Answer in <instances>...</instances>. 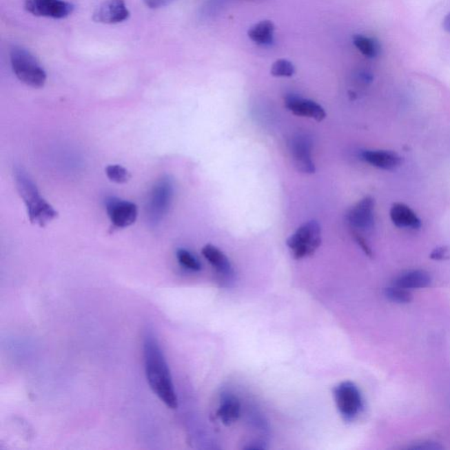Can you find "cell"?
Wrapping results in <instances>:
<instances>
[{"label":"cell","mask_w":450,"mask_h":450,"mask_svg":"<svg viewBox=\"0 0 450 450\" xmlns=\"http://www.w3.org/2000/svg\"><path fill=\"white\" fill-rule=\"evenodd\" d=\"M10 63L17 79L25 85L41 88L45 85L47 74L36 57L22 46H14L10 50Z\"/></svg>","instance_id":"3957f363"},{"label":"cell","mask_w":450,"mask_h":450,"mask_svg":"<svg viewBox=\"0 0 450 450\" xmlns=\"http://www.w3.org/2000/svg\"><path fill=\"white\" fill-rule=\"evenodd\" d=\"M411 449H420V450H421V449H423V450H433V449H442V447L439 446L436 442H427L419 443V444H418V445H415L413 447H411Z\"/></svg>","instance_id":"4316f807"},{"label":"cell","mask_w":450,"mask_h":450,"mask_svg":"<svg viewBox=\"0 0 450 450\" xmlns=\"http://www.w3.org/2000/svg\"><path fill=\"white\" fill-rule=\"evenodd\" d=\"M353 43L362 55L369 57V59H373L378 55V43L372 38L362 36V34H356L353 38Z\"/></svg>","instance_id":"d6986e66"},{"label":"cell","mask_w":450,"mask_h":450,"mask_svg":"<svg viewBox=\"0 0 450 450\" xmlns=\"http://www.w3.org/2000/svg\"><path fill=\"white\" fill-rule=\"evenodd\" d=\"M274 25L271 21H263L249 30L248 37L258 45H269L274 41Z\"/></svg>","instance_id":"ac0fdd59"},{"label":"cell","mask_w":450,"mask_h":450,"mask_svg":"<svg viewBox=\"0 0 450 450\" xmlns=\"http://www.w3.org/2000/svg\"><path fill=\"white\" fill-rule=\"evenodd\" d=\"M106 209L112 225L114 228L124 229L129 227L136 222L137 218V207L135 203L127 201L118 199L116 197L108 198L106 201Z\"/></svg>","instance_id":"ba28073f"},{"label":"cell","mask_w":450,"mask_h":450,"mask_svg":"<svg viewBox=\"0 0 450 450\" xmlns=\"http://www.w3.org/2000/svg\"><path fill=\"white\" fill-rule=\"evenodd\" d=\"M289 146L294 164L298 170L304 174H314L316 168L311 158V140L305 136H296L292 139Z\"/></svg>","instance_id":"8fae6325"},{"label":"cell","mask_w":450,"mask_h":450,"mask_svg":"<svg viewBox=\"0 0 450 450\" xmlns=\"http://www.w3.org/2000/svg\"><path fill=\"white\" fill-rule=\"evenodd\" d=\"M375 202L372 197L367 196L353 207L347 215L349 225L354 229L369 231L375 225Z\"/></svg>","instance_id":"30bf717a"},{"label":"cell","mask_w":450,"mask_h":450,"mask_svg":"<svg viewBox=\"0 0 450 450\" xmlns=\"http://www.w3.org/2000/svg\"><path fill=\"white\" fill-rule=\"evenodd\" d=\"M295 67L292 62L286 59H279L271 67V74L274 76H285L289 78L295 74Z\"/></svg>","instance_id":"603a6c76"},{"label":"cell","mask_w":450,"mask_h":450,"mask_svg":"<svg viewBox=\"0 0 450 450\" xmlns=\"http://www.w3.org/2000/svg\"><path fill=\"white\" fill-rule=\"evenodd\" d=\"M338 410L346 420H354L362 411L363 401L360 389L353 382L345 381L334 389Z\"/></svg>","instance_id":"5b68a950"},{"label":"cell","mask_w":450,"mask_h":450,"mask_svg":"<svg viewBox=\"0 0 450 450\" xmlns=\"http://www.w3.org/2000/svg\"><path fill=\"white\" fill-rule=\"evenodd\" d=\"M174 197V185L168 177L162 178L152 191L148 205L149 219L158 225L167 215Z\"/></svg>","instance_id":"8992f818"},{"label":"cell","mask_w":450,"mask_h":450,"mask_svg":"<svg viewBox=\"0 0 450 450\" xmlns=\"http://www.w3.org/2000/svg\"><path fill=\"white\" fill-rule=\"evenodd\" d=\"M391 221L398 228L418 229L420 228L421 221L416 214L404 203H394L391 206Z\"/></svg>","instance_id":"4fadbf2b"},{"label":"cell","mask_w":450,"mask_h":450,"mask_svg":"<svg viewBox=\"0 0 450 450\" xmlns=\"http://www.w3.org/2000/svg\"><path fill=\"white\" fill-rule=\"evenodd\" d=\"M25 11L37 17L61 20L71 15L74 6L65 0H25Z\"/></svg>","instance_id":"52a82bcc"},{"label":"cell","mask_w":450,"mask_h":450,"mask_svg":"<svg viewBox=\"0 0 450 450\" xmlns=\"http://www.w3.org/2000/svg\"><path fill=\"white\" fill-rule=\"evenodd\" d=\"M354 238H356L357 243H358L360 247H362V250L365 251V253L367 255H368V256L371 257L372 252L371 250H370L368 244L366 243L365 238L360 237V235H359L358 233L356 232L354 233Z\"/></svg>","instance_id":"d4e9b609"},{"label":"cell","mask_w":450,"mask_h":450,"mask_svg":"<svg viewBox=\"0 0 450 450\" xmlns=\"http://www.w3.org/2000/svg\"><path fill=\"white\" fill-rule=\"evenodd\" d=\"M449 249L447 247H440L435 249L431 253L430 258L435 260H444L449 258Z\"/></svg>","instance_id":"cb8c5ba5"},{"label":"cell","mask_w":450,"mask_h":450,"mask_svg":"<svg viewBox=\"0 0 450 450\" xmlns=\"http://www.w3.org/2000/svg\"><path fill=\"white\" fill-rule=\"evenodd\" d=\"M143 358L150 388L168 408L176 409L178 400L167 360L154 334L147 333L143 342Z\"/></svg>","instance_id":"6da1fadb"},{"label":"cell","mask_w":450,"mask_h":450,"mask_svg":"<svg viewBox=\"0 0 450 450\" xmlns=\"http://www.w3.org/2000/svg\"><path fill=\"white\" fill-rule=\"evenodd\" d=\"M130 16L125 0H105L94 11L92 20L98 23L114 25L126 21Z\"/></svg>","instance_id":"9c48e42d"},{"label":"cell","mask_w":450,"mask_h":450,"mask_svg":"<svg viewBox=\"0 0 450 450\" xmlns=\"http://www.w3.org/2000/svg\"><path fill=\"white\" fill-rule=\"evenodd\" d=\"M321 245V227L317 221L304 223L287 239V245L296 260L311 256Z\"/></svg>","instance_id":"277c9868"},{"label":"cell","mask_w":450,"mask_h":450,"mask_svg":"<svg viewBox=\"0 0 450 450\" xmlns=\"http://www.w3.org/2000/svg\"><path fill=\"white\" fill-rule=\"evenodd\" d=\"M285 105L290 112L298 116L311 118L317 122H322L327 117V114L320 105L307 99L289 95L286 98Z\"/></svg>","instance_id":"7c38bea8"},{"label":"cell","mask_w":450,"mask_h":450,"mask_svg":"<svg viewBox=\"0 0 450 450\" xmlns=\"http://www.w3.org/2000/svg\"><path fill=\"white\" fill-rule=\"evenodd\" d=\"M14 178L19 194L27 207L28 216L31 223L44 227L57 218L59 213L41 196L37 185L34 183L24 169L15 168Z\"/></svg>","instance_id":"7a4b0ae2"},{"label":"cell","mask_w":450,"mask_h":450,"mask_svg":"<svg viewBox=\"0 0 450 450\" xmlns=\"http://www.w3.org/2000/svg\"><path fill=\"white\" fill-rule=\"evenodd\" d=\"M385 295L389 301L397 304H408L413 300V296L409 290L395 285L386 288Z\"/></svg>","instance_id":"ffe728a7"},{"label":"cell","mask_w":450,"mask_h":450,"mask_svg":"<svg viewBox=\"0 0 450 450\" xmlns=\"http://www.w3.org/2000/svg\"><path fill=\"white\" fill-rule=\"evenodd\" d=\"M443 28L450 33V12L446 16L444 21H443Z\"/></svg>","instance_id":"83f0119b"},{"label":"cell","mask_w":450,"mask_h":450,"mask_svg":"<svg viewBox=\"0 0 450 450\" xmlns=\"http://www.w3.org/2000/svg\"><path fill=\"white\" fill-rule=\"evenodd\" d=\"M106 174L111 181L118 184L126 183L130 178V172L119 165H108L106 168Z\"/></svg>","instance_id":"7402d4cb"},{"label":"cell","mask_w":450,"mask_h":450,"mask_svg":"<svg viewBox=\"0 0 450 450\" xmlns=\"http://www.w3.org/2000/svg\"><path fill=\"white\" fill-rule=\"evenodd\" d=\"M363 161L369 163L373 167L384 170H393L400 164V157L393 152L382 151H365L362 153Z\"/></svg>","instance_id":"5bb4252c"},{"label":"cell","mask_w":450,"mask_h":450,"mask_svg":"<svg viewBox=\"0 0 450 450\" xmlns=\"http://www.w3.org/2000/svg\"><path fill=\"white\" fill-rule=\"evenodd\" d=\"M241 405L237 398L229 395L223 398L218 410V416L225 426H231L241 416Z\"/></svg>","instance_id":"e0dca14e"},{"label":"cell","mask_w":450,"mask_h":450,"mask_svg":"<svg viewBox=\"0 0 450 450\" xmlns=\"http://www.w3.org/2000/svg\"><path fill=\"white\" fill-rule=\"evenodd\" d=\"M171 0H143L145 4L148 6L149 8L152 9H158L163 8V6H167Z\"/></svg>","instance_id":"484cf974"},{"label":"cell","mask_w":450,"mask_h":450,"mask_svg":"<svg viewBox=\"0 0 450 450\" xmlns=\"http://www.w3.org/2000/svg\"><path fill=\"white\" fill-rule=\"evenodd\" d=\"M202 254L216 270L222 276H229L232 273V268L229 258L220 249L212 245H207L203 248Z\"/></svg>","instance_id":"2e32d148"},{"label":"cell","mask_w":450,"mask_h":450,"mask_svg":"<svg viewBox=\"0 0 450 450\" xmlns=\"http://www.w3.org/2000/svg\"><path fill=\"white\" fill-rule=\"evenodd\" d=\"M176 256L181 266L187 268V269L192 271L202 269V264L200 263V261L186 249H178Z\"/></svg>","instance_id":"44dd1931"},{"label":"cell","mask_w":450,"mask_h":450,"mask_svg":"<svg viewBox=\"0 0 450 450\" xmlns=\"http://www.w3.org/2000/svg\"><path fill=\"white\" fill-rule=\"evenodd\" d=\"M430 283V274L426 271L417 269L400 274L394 280L393 285L410 290L427 288Z\"/></svg>","instance_id":"9a60e30c"}]
</instances>
